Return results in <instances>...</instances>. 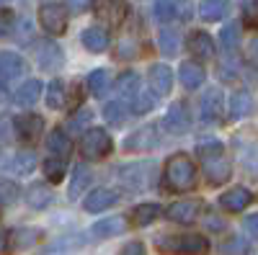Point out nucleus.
Masks as SVG:
<instances>
[{
	"mask_svg": "<svg viewBox=\"0 0 258 255\" xmlns=\"http://www.w3.org/2000/svg\"><path fill=\"white\" fill-rule=\"evenodd\" d=\"M197 155H199V162H202V170H204V178L212 183V186H222L230 176H232V165H230V157L225 152V147L220 142H202L197 147Z\"/></svg>",
	"mask_w": 258,
	"mask_h": 255,
	"instance_id": "1",
	"label": "nucleus"
},
{
	"mask_svg": "<svg viewBox=\"0 0 258 255\" xmlns=\"http://www.w3.org/2000/svg\"><path fill=\"white\" fill-rule=\"evenodd\" d=\"M163 176H165V186L176 194H186L197 186V176L199 170L194 165V160L183 152H176L165 160V167H163Z\"/></svg>",
	"mask_w": 258,
	"mask_h": 255,
	"instance_id": "2",
	"label": "nucleus"
},
{
	"mask_svg": "<svg viewBox=\"0 0 258 255\" xmlns=\"http://www.w3.org/2000/svg\"><path fill=\"white\" fill-rule=\"evenodd\" d=\"M155 247L163 252H173V255H207L209 240L204 235H163L155 240Z\"/></svg>",
	"mask_w": 258,
	"mask_h": 255,
	"instance_id": "3",
	"label": "nucleus"
},
{
	"mask_svg": "<svg viewBox=\"0 0 258 255\" xmlns=\"http://www.w3.org/2000/svg\"><path fill=\"white\" fill-rule=\"evenodd\" d=\"M111 150H114V142L109 132L103 129H88L80 137V155L85 160H103L111 155Z\"/></svg>",
	"mask_w": 258,
	"mask_h": 255,
	"instance_id": "4",
	"label": "nucleus"
},
{
	"mask_svg": "<svg viewBox=\"0 0 258 255\" xmlns=\"http://www.w3.org/2000/svg\"><path fill=\"white\" fill-rule=\"evenodd\" d=\"M39 24H41V29H44L47 34L62 36L64 31H68V11H64L62 6H57V3L41 6L39 8Z\"/></svg>",
	"mask_w": 258,
	"mask_h": 255,
	"instance_id": "5",
	"label": "nucleus"
},
{
	"mask_svg": "<svg viewBox=\"0 0 258 255\" xmlns=\"http://www.w3.org/2000/svg\"><path fill=\"white\" fill-rule=\"evenodd\" d=\"M160 124H147L142 126V129L132 132L126 137L124 147L126 150H132V152H150V150H155V147L160 144Z\"/></svg>",
	"mask_w": 258,
	"mask_h": 255,
	"instance_id": "6",
	"label": "nucleus"
},
{
	"mask_svg": "<svg viewBox=\"0 0 258 255\" xmlns=\"http://www.w3.org/2000/svg\"><path fill=\"white\" fill-rule=\"evenodd\" d=\"M202 211H204V201H199V199H183V201L170 204L165 209V217L170 222H176V224H191V222L199 219Z\"/></svg>",
	"mask_w": 258,
	"mask_h": 255,
	"instance_id": "7",
	"label": "nucleus"
},
{
	"mask_svg": "<svg viewBox=\"0 0 258 255\" xmlns=\"http://www.w3.org/2000/svg\"><path fill=\"white\" fill-rule=\"evenodd\" d=\"M29 72V62L24 57H18L13 52H3V57H0V77H3V93H8L11 82L24 77Z\"/></svg>",
	"mask_w": 258,
	"mask_h": 255,
	"instance_id": "8",
	"label": "nucleus"
},
{
	"mask_svg": "<svg viewBox=\"0 0 258 255\" xmlns=\"http://www.w3.org/2000/svg\"><path fill=\"white\" fill-rule=\"evenodd\" d=\"M153 167H155L153 162H129V165H121L116 173H119V181L124 186L140 191L150 183V176H153V173H145V170H153Z\"/></svg>",
	"mask_w": 258,
	"mask_h": 255,
	"instance_id": "9",
	"label": "nucleus"
},
{
	"mask_svg": "<svg viewBox=\"0 0 258 255\" xmlns=\"http://www.w3.org/2000/svg\"><path fill=\"white\" fill-rule=\"evenodd\" d=\"M34 52H36V65H39L41 70H47V72L59 70V67H62V62H64L59 44H54L52 39H41Z\"/></svg>",
	"mask_w": 258,
	"mask_h": 255,
	"instance_id": "10",
	"label": "nucleus"
},
{
	"mask_svg": "<svg viewBox=\"0 0 258 255\" xmlns=\"http://www.w3.org/2000/svg\"><path fill=\"white\" fill-rule=\"evenodd\" d=\"M225 119V98L222 91L217 88H209L202 96V121L204 124H217Z\"/></svg>",
	"mask_w": 258,
	"mask_h": 255,
	"instance_id": "11",
	"label": "nucleus"
},
{
	"mask_svg": "<svg viewBox=\"0 0 258 255\" xmlns=\"http://www.w3.org/2000/svg\"><path fill=\"white\" fill-rule=\"evenodd\" d=\"M13 129L21 142H36L41 137V129H44V119L39 114H21L13 121Z\"/></svg>",
	"mask_w": 258,
	"mask_h": 255,
	"instance_id": "12",
	"label": "nucleus"
},
{
	"mask_svg": "<svg viewBox=\"0 0 258 255\" xmlns=\"http://www.w3.org/2000/svg\"><path fill=\"white\" fill-rule=\"evenodd\" d=\"M39 240V232L34 227H21V229H8L6 240H3V250L6 255L16 252V250H29L34 242Z\"/></svg>",
	"mask_w": 258,
	"mask_h": 255,
	"instance_id": "13",
	"label": "nucleus"
},
{
	"mask_svg": "<svg viewBox=\"0 0 258 255\" xmlns=\"http://www.w3.org/2000/svg\"><path fill=\"white\" fill-rule=\"evenodd\" d=\"M163 126L170 132V134H186L191 129V114H188V106L186 103H173L168 109L165 119H163Z\"/></svg>",
	"mask_w": 258,
	"mask_h": 255,
	"instance_id": "14",
	"label": "nucleus"
},
{
	"mask_svg": "<svg viewBox=\"0 0 258 255\" xmlns=\"http://www.w3.org/2000/svg\"><path fill=\"white\" fill-rule=\"evenodd\" d=\"M119 201V194L114 188H96L93 194L85 196V211H91V214H101V211L111 209L114 204Z\"/></svg>",
	"mask_w": 258,
	"mask_h": 255,
	"instance_id": "15",
	"label": "nucleus"
},
{
	"mask_svg": "<svg viewBox=\"0 0 258 255\" xmlns=\"http://www.w3.org/2000/svg\"><path fill=\"white\" fill-rule=\"evenodd\" d=\"M98 18L109 26H121L124 13H126V3L124 0H98V8H96Z\"/></svg>",
	"mask_w": 258,
	"mask_h": 255,
	"instance_id": "16",
	"label": "nucleus"
},
{
	"mask_svg": "<svg viewBox=\"0 0 258 255\" xmlns=\"http://www.w3.org/2000/svg\"><path fill=\"white\" fill-rule=\"evenodd\" d=\"M150 88L155 96H168L173 88V70L168 65H153L150 67Z\"/></svg>",
	"mask_w": 258,
	"mask_h": 255,
	"instance_id": "17",
	"label": "nucleus"
},
{
	"mask_svg": "<svg viewBox=\"0 0 258 255\" xmlns=\"http://www.w3.org/2000/svg\"><path fill=\"white\" fill-rule=\"evenodd\" d=\"M41 91H44V85H41L39 80H26L24 85H18V88H16L13 103L18 106V109H31V106L39 101Z\"/></svg>",
	"mask_w": 258,
	"mask_h": 255,
	"instance_id": "18",
	"label": "nucleus"
},
{
	"mask_svg": "<svg viewBox=\"0 0 258 255\" xmlns=\"http://www.w3.org/2000/svg\"><path fill=\"white\" fill-rule=\"evenodd\" d=\"M109 29H103V26H88L83 31V47L93 52V54H101L109 49Z\"/></svg>",
	"mask_w": 258,
	"mask_h": 255,
	"instance_id": "19",
	"label": "nucleus"
},
{
	"mask_svg": "<svg viewBox=\"0 0 258 255\" xmlns=\"http://www.w3.org/2000/svg\"><path fill=\"white\" fill-rule=\"evenodd\" d=\"M126 229V222L121 217H106L101 222H96L91 227V237L93 240H109V237H116Z\"/></svg>",
	"mask_w": 258,
	"mask_h": 255,
	"instance_id": "20",
	"label": "nucleus"
},
{
	"mask_svg": "<svg viewBox=\"0 0 258 255\" xmlns=\"http://www.w3.org/2000/svg\"><path fill=\"white\" fill-rule=\"evenodd\" d=\"M204 77H207V72H204L202 65H197V62H183V65L178 67V80H181V85H183L186 91L202 88Z\"/></svg>",
	"mask_w": 258,
	"mask_h": 255,
	"instance_id": "21",
	"label": "nucleus"
},
{
	"mask_svg": "<svg viewBox=\"0 0 258 255\" xmlns=\"http://www.w3.org/2000/svg\"><path fill=\"white\" fill-rule=\"evenodd\" d=\"M250 201H253V194H250L248 188H243V186H235V188L225 191V194L220 196V204L227 211H243Z\"/></svg>",
	"mask_w": 258,
	"mask_h": 255,
	"instance_id": "22",
	"label": "nucleus"
},
{
	"mask_svg": "<svg viewBox=\"0 0 258 255\" xmlns=\"http://www.w3.org/2000/svg\"><path fill=\"white\" fill-rule=\"evenodd\" d=\"M186 47H188V52L194 57H199V59L214 57V41H212V36L207 31H194L188 36V41H186Z\"/></svg>",
	"mask_w": 258,
	"mask_h": 255,
	"instance_id": "23",
	"label": "nucleus"
},
{
	"mask_svg": "<svg viewBox=\"0 0 258 255\" xmlns=\"http://www.w3.org/2000/svg\"><path fill=\"white\" fill-rule=\"evenodd\" d=\"M47 150L52 152V157H62V160H68V155L73 152V142H70L68 132L59 129V126H57L54 132H49V137H47Z\"/></svg>",
	"mask_w": 258,
	"mask_h": 255,
	"instance_id": "24",
	"label": "nucleus"
},
{
	"mask_svg": "<svg viewBox=\"0 0 258 255\" xmlns=\"http://www.w3.org/2000/svg\"><path fill=\"white\" fill-rule=\"evenodd\" d=\"M199 13L207 24H214V21H222L230 13V3L227 0H202Z\"/></svg>",
	"mask_w": 258,
	"mask_h": 255,
	"instance_id": "25",
	"label": "nucleus"
},
{
	"mask_svg": "<svg viewBox=\"0 0 258 255\" xmlns=\"http://www.w3.org/2000/svg\"><path fill=\"white\" fill-rule=\"evenodd\" d=\"M160 214H163V209L158 204H140V206L132 209V224L135 227H147V224H153Z\"/></svg>",
	"mask_w": 258,
	"mask_h": 255,
	"instance_id": "26",
	"label": "nucleus"
},
{
	"mask_svg": "<svg viewBox=\"0 0 258 255\" xmlns=\"http://www.w3.org/2000/svg\"><path fill=\"white\" fill-rule=\"evenodd\" d=\"M88 88H91V93L96 98L109 96V91H111V75H109V70H93L88 75Z\"/></svg>",
	"mask_w": 258,
	"mask_h": 255,
	"instance_id": "27",
	"label": "nucleus"
},
{
	"mask_svg": "<svg viewBox=\"0 0 258 255\" xmlns=\"http://www.w3.org/2000/svg\"><path fill=\"white\" fill-rule=\"evenodd\" d=\"M253 111V96L248 91H238L230 98V114L232 119H245Z\"/></svg>",
	"mask_w": 258,
	"mask_h": 255,
	"instance_id": "28",
	"label": "nucleus"
},
{
	"mask_svg": "<svg viewBox=\"0 0 258 255\" xmlns=\"http://www.w3.org/2000/svg\"><path fill=\"white\" fill-rule=\"evenodd\" d=\"M52 199H54L52 196V188L44 186V183H34L29 188V194H26V201H29L31 209H44V206L52 204Z\"/></svg>",
	"mask_w": 258,
	"mask_h": 255,
	"instance_id": "29",
	"label": "nucleus"
},
{
	"mask_svg": "<svg viewBox=\"0 0 258 255\" xmlns=\"http://www.w3.org/2000/svg\"><path fill=\"white\" fill-rule=\"evenodd\" d=\"M240 36H243V29H240V24H227L225 29H222V34H220V41H222V49L227 52V54H232L235 49L240 47Z\"/></svg>",
	"mask_w": 258,
	"mask_h": 255,
	"instance_id": "30",
	"label": "nucleus"
},
{
	"mask_svg": "<svg viewBox=\"0 0 258 255\" xmlns=\"http://www.w3.org/2000/svg\"><path fill=\"white\" fill-rule=\"evenodd\" d=\"M34 167H36V155L29 152V150L16 152L13 160H11V170L16 176H29V173H34Z\"/></svg>",
	"mask_w": 258,
	"mask_h": 255,
	"instance_id": "31",
	"label": "nucleus"
},
{
	"mask_svg": "<svg viewBox=\"0 0 258 255\" xmlns=\"http://www.w3.org/2000/svg\"><path fill=\"white\" fill-rule=\"evenodd\" d=\"M126 116H129V109H126V103L121 98L103 106V119L109 121V124H114V126H121L126 121Z\"/></svg>",
	"mask_w": 258,
	"mask_h": 255,
	"instance_id": "32",
	"label": "nucleus"
},
{
	"mask_svg": "<svg viewBox=\"0 0 258 255\" xmlns=\"http://www.w3.org/2000/svg\"><path fill=\"white\" fill-rule=\"evenodd\" d=\"M158 47L165 57H176L178 54V47H181V41H178V34L173 29H160L158 34Z\"/></svg>",
	"mask_w": 258,
	"mask_h": 255,
	"instance_id": "33",
	"label": "nucleus"
},
{
	"mask_svg": "<svg viewBox=\"0 0 258 255\" xmlns=\"http://www.w3.org/2000/svg\"><path fill=\"white\" fill-rule=\"evenodd\" d=\"M91 183V167L88 165H78L75 173H73V181H70V199H78L85 188Z\"/></svg>",
	"mask_w": 258,
	"mask_h": 255,
	"instance_id": "34",
	"label": "nucleus"
},
{
	"mask_svg": "<svg viewBox=\"0 0 258 255\" xmlns=\"http://www.w3.org/2000/svg\"><path fill=\"white\" fill-rule=\"evenodd\" d=\"M41 170H44V176L49 183H59L64 178V170H68V162H64L62 157H47L44 162H41Z\"/></svg>",
	"mask_w": 258,
	"mask_h": 255,
	"instance_id": "35",
	"label": "nucleus"
},
{
	"mask_svg": "<svg viewBox=\"0 0 258 255\" xmlns=\"http://www.w3.org/2000/svg\"><path fill=\"white\" fill-rule=\"evenodd\" d=\"M116 91H119L121 98H135L140 93V77H137V72H124L119 77V82H116Z\"/></svg>",
	"mask_w": 258,
	"mask_h": 255,
	"instance_id": "36",
	"label": "nucleus"
},
{
	"mask_svg": "<svg viewBox=\"0 0 258 255\" xmlns=\"http://www.w3.org/2000/svg\"><path fill=\"white\" fill-rule=\"evenodd\" d=\"M176 6H173V0H155V6H153V16L160 21V24H168L170 18H176Z\"/></svg>",
	"mask_w": 258,
	"mask_h": 255,
	"instance_id": "37",
	"label": "nucleus"
},
{
	"mask_svg": "<svg viewBox=\"0 0 258 255\" xmlns=\"http://www.w3.org/2000/svg\"><path fill=\"white\" fill-rule=\"evenodd\" d=\"M62 103H64V85L62 80H52L47 85V106L49 109H59Z\"/></svg>",
	"mask_w": 258,
	"mask_h": 255,
	"instance_id": "38",
	"label": "nucleus"
},
{
	"mask_svg": "<svg viewBox=\"0 0 258 255\" xmlns=\"http://www.w3.org/2000/svg\"><path fill=\"white\" fill-rule=\"evenodd\" d=\"M153 96L150 93H145V91H140L135 98H132V114H137V116H142V114H147V111H153Z\"/></svg>",
	"mask_w": 258,
	"mask_h": 255,
	"instance_id": "39",
	"label": "nucleus"
},
{
	"mask_svg": "<svg viewBox=\"0 0 258 255\" xmlns=\"http://www.w3.org/2000/svg\"><path fill=\"white\" fill-rule=\"evenodd\" d=\"M0 191H3V194H0V204H3V209L6 206H11L16 199H18V194H21V191H18V186L13 183V181H3V183H0Z\"/></svg>",
	"mask_w": 258,
	"mask_h": 255,
	"instance_id": "40",
	"label": "nucleus"
},
{
	"mask_svg": "<svg viewBox=\"0 0 258 255\" xmlns=\"http://www.w3.org/2000/svg\"><path fill=\"white\" fill-rule=\"evenodd\" d=\"M250 247L243 237H230L225 245H222V255H245Z\"/></svg>",
	"mask_w": 258,
	"mask_h": 255,
	"instance_id": "41",
	"label": "nucleus"
},
{
	"mask_svg": "<svg viewBox=\"0 0 258 255\" xmlns=\"http://www.w3.org/2000/svg\"><path fill=\"white\" fill-rule=\"evenodd\" d=\"M243 21L258 29V0H243Z\"/></svg>",
	"mask_w": 258,
	"mask_h": 255,
	"instance_id": "42",
	"label": "nucleus"
},
{
	"mask_svg": "<svg viewBox=\"0 0 258 255\" xmlns=\"http://www.w3.org/2000/svg\"><path fill=\"white\" fill-rule=\"evenodd\" d=\"M91 119H93V114H91L88 109H80L78 114H73V116H70L68 129H83V126H88V124H91Z\"/></svg>",
	"mask_w": 258,
	"mask_h": 255,
	"instance_id": "43",
	"label": "nucleus"
},
{
	"mask_svg": "<svg viewBox=\"0 0 258 255\" xmlns=\"http://www.w3.org/2000/svg\"><path fill=\"white\" fill-rule=\"evenodd\" d=\"M16 29H18V24H16ZM31 24H29V21H21V29L16 31V41L21 39V44H29V41H31Z\"/></svg>",
	"mask_w": 258,
	"mask_h": 255,
	"instance_id": "44",
	"label": "nucleus"
},
{
	"mask_svg": "<svg viewBox=\"0 0 258 255\" xmlns=\"http://www.w3.org/2000/svg\"><path fill=\"white\" fill-rule=\"evenodd\" d=\"M238 75V62H220V77L222 80H232Z\"/></svg>",
	"mask_w": 258,
	"mask_h": 255,
	"instance_id": "45",
	"label": "nucleus"
},
{
	"mask_svg": "<svg viewBox=\"0 0 258 255\" xmlns=\"http://www.w3.org/2000/svg\"><path fill=\"white\" fill-rule=\"evenodd\" d=\"M68 8L73 13H85V11L93 8V0H68Z\"/></svg>",
	"mask_w": 258,
	"mask_h": 255,
	"instance_id": "46",
	"label": "nucleus"
},
{
	"mask_svg": "<svg viewBox=\"0 0 258 255\" xmlns=\"http://www.w3.org/2000/svg\"><path fill=\"white\" fill-rule=\"evenodd\" d=\"M121 255H147V252H145V245L135 240V242H126V245H124Z\"/></svg>",
	"mask_w": 258,
	"mask_h": 255,
	"instance_id": "47",
	"label": "nucleus"
},
{
	"mask_svg": "<svg viewBox=\"0 0 258 255\" xmlns=\"http://www.w3.org/2000/svg\"><path fill=\"white\" fill-rule=\"evenodd\" d=\"M245 229H248V235L258 237V214H250V217H245Z\"/></svg>",
	"mask_w": 258,
	"mask_h": 255,
	"instance_id": "48",
	"label": "nucleus"
},
{
	"mask_svg": "<svg viewBox=\"0 0 258 255\" xmlns=\"http://www.w3.org/2000/svg\"><path fill=\"white\" fill-rule=\"evenodd\" d=\"M11 24H13V13L6 8V11H3V36L11 34Z\"/></svg>",
	"mask_w": 258,
	"mask_h": 255,
	"instance_id": "49",
	"label": "nucleus"
},
{
	"mask_svg": "<svg viewBox=\"0 0 258 255\" xmlns=\"http://www.w3.org/2000/svg\"><path fill=\"white\" fill-rule=\"evenodd\" d=\"M207 224H209V229H222V227H225V224H222L217 217H212V214L207 217Z\"/></svg>",
	"mask_w": 258,
	"mask_h": 255,
	"instance_id": "50",
	"label": "nucleus"
},
{
	"mask_svg": "<svg viewBox=\"0 0 258 255\" xmlns=\"http://www.w3.org/2000/svg\"><path fill=\"white\" fill-rule=\"evenodd\" d=\"M250 49H253V52L258 54V39H253V44H250Z\"/></svg>",
	"mask_w": 258,
	"mask_h": 255,
	"instance_id": "51",
	"label": "nucleus"
},
{
	"mask_svg": "<svg viewBox=\"0 0 258 255\" xmlns=\"http://www.w3.org/2000/svg\"><path fill=\"white\" fill-rule=\"evenodd\" d=\"M6 3H8V0H3V6H6Z\"/></svg>",
	"mask_w": 258,
	"mask_h": 255,
	"instance_id": "52",
	"label": "nucleus"
}]
</instances>
